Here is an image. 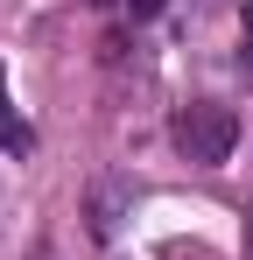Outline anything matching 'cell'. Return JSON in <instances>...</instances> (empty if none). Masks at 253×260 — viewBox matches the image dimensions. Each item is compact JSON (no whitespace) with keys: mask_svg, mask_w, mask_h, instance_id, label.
<instances>
[{"mask_svg":"<svg viewBox=\"0 0 253 260\" xmlns=\"http://www.w3.org/2000/svg\"><path fill=\"white\" fill-rule=\"evenodd\" d=\"M246 260H253V225H246Z\"/></svg>","mask_w":253,"mask_h":260,"instance_id":"5","label":"cell"},{"mask_svg":"<svg viewBox=\"0 0 253 260\" xmlns=\"http://www.w3.org/2000/svg\"><path fill=\"white\" fill-rule=\"evenodd\" d=\"M239 43H246V71H253V7L239 14Z\"/></svg>","mask_w":253,"mask_h":260,"instance_id":"3","label":"cell"},{"mask_svg":"<svg viewBox=\"0 0 253 260\" xmlns=\"http://www.w3.org/2000/svg\"><path fill=\"white\" fill-rule=\"evenodd\" d=\"M176 155L190 162V169H218V162H232V148H239V120H232V106H218V99H190L183 113H176Z\"/></svg>","mask_w":253,"mask_h":260,"instance_id":"1","label":"cell"},{"mask_svg":"<svg viewBox=\"0 0 253 260\" xmlns=\"http://www.w3.org/2000/svg\"><path fill=\"white\" fill-rule=\"evenodd\" d=\"M155 7H162V0H134V14H155Z\"/></svg>","mask_w":253,"mask_h":260,"instance_id":"4","label":"cell"},{"mask_svg":"<svg viewBox=\"0 0 253 260\" xmlns=\"http://www.w3.org/2000/svg\"><path fill=\"white\" fill-rule=\"evenodd\" d=\"M162 260H211V246H183V239H169Z\"/></svg>","mask_w":253,"mask_h":260,"instance_id":"2","label":"cell"}]
</instances>
